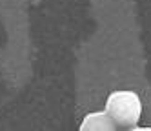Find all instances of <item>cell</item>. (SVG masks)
Masks as SVG:
<instances>
[{"label": "cell", "mask_w": 151, "mask_h": 131, "mask_svg": "<svg viewBox=\"0 0 151 131\" xmlns=\"http://www.w3.org/2000/svg\"><path fill=\"white\" fill-rule=\"evenodd\" d=\"M80 129L82 131H88V129H93V131H113L116 127L111 122L109 115L104 111V113L88 115V117H86V120H84V124L80 126Z\"/></svg>", "instance_id": "7a4b0ae2"}, {"label": "cell", "mask_w": 151, "mask_h": 131, "mask_svg": "<svg viewBox=\"0 0 151 131\" xmlns=\"http://www.w3.org/2000/svg\"><path fill=\"white\" fill-rule=\"evenodd\" d=\"M106 113L116 129H137L142 106L133 91H115L107 98Z\"/></svg>", "instance_id": "6da1fadb"}]
</instances>
